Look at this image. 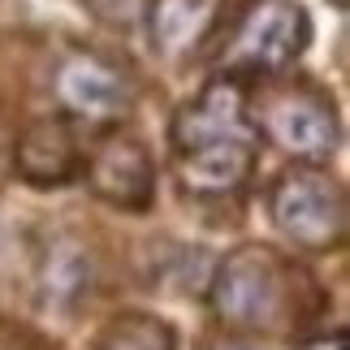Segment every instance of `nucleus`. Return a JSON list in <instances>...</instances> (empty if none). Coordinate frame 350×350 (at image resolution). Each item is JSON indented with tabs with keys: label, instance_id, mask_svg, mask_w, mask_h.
Listing matches in <instances>:
<instances>
[{
	"label": "nucleus",
	"instance_id": "1",
	"mask_svg": "<svg viewBox=\"0 0 350 350\" xmlns=\"http://www.w3.org/2000/svg\"><path fill=\"white\" fill-rule=\"evenodd\" d=\"M320 294L312 277L299 264H290L281 251L247 242L234 247L212 273L208 307L221 329L251 333V338H273V333L303 329L316 312Z\"/></svg>",
	"mask_w": 350,
	"mask_h": 350
},
{
	"label": "nucleus",
	"instance_id": "2",
	"mask_svg": "<svg viewBox=\"0 0 350 350\" xmlns=\"http://www.w3.org/2000/svg\"><path fill=\"white\" fill-rule=\"evenodd\" d=\"M312 22L299 0H242L234 22L221 31L217 74L230 78H277L303 57Z\"/></svg>",
	"mask_w": 350,
	"mask_h": 350
},
{
	"label": "nucleus",
	"instance_id": "3",
	"mask_svg": "<svg viewBox=\"0 0 350 350\" xmlns=\"http://www.w3.org/2000/svg\"><path fill=\"white\" fill-rule=\"evenodd\" d=\"M268 217L299 251H338L350 234L346 186L320 165H290L268 186Z\"/></svg>",
	"mask_w": 350,
	"mask_h": 350
},
{
	"label": "nucleus",
	"instance_id": "4",
	"mask_svg": "<svg viewBox=\"0 0 350 350\" xmlns=\"http://www.w3.org/2000/svg\"><path fill=\"white\" fill-rule=\"evenodd\" d=\"M251 121L277 152L294 156L299 165L333 160L338 139H342V126H338V113H333L329 96H320L316 87H303V83L268 91Z\"/></svg>",
	"mask_w": 350,
	"mask_h": 350
},
{
	"label": "nucleus",
	"instance_id": "5",
	"mask_svg": "<svg viewBox=\"0 0 350 350\" xmlns=\"http://www.w3.org/2000/svg\"><path fill=\"white\" fill-rule=\"evenodd\" d=\"M78 173L87 178V191L117 212H147L156 204V160L130 130H104L91 152H83Z\"/></svg>",
	"mask_w": 350,
	"mask_h": 350
},
{
	"label": "nucleus",
	"instance_id": "6",
	"mask_svg": "<svg viewBox=\"0 0 350 350\" xmlns=\"http://www.w3.org/2000/svg\"><path fill=\"white\" fill-rule=\"evenodd\" d=\"M52 96L61 104V117L87 121V126H109L130 113L134 87L121 65H113L100 52L74 48L65 52L57 74H52Z\"/></svg>",
	"mask_w": 350,
	"mask_h": 350
},
{
	"label": "nucleus",
	"instance_id": "7",
	"mask_svg": "<svg viewBox=\"0 0 350 350\" xmlns=\"http://www.w3.org/2000/svg\"><path fill=\"white\" fill-rule=\"evenodd\" d=\"M255 160H260V134H247V139H217V143L173 152V169H178V182L186 195L225 199L251 182Z\"/></svg>",
	"mask_w": 350,
	"mask_h": 350
},
{
	"label": "nucleus",
	"instance_id": "8",
	"mask_svg": "<svg viewBox=\"0 0 350 350\" xmlns=\"http://www.w3.org/2000/svg\"><path fill=\"white\" fill-rule=\"evenodd\" d=\"M78 165H83V143L70 117H35L13 143V173L39 191H57L74 182Z\"/></svg>",
	"mask_w": 350,
	"mask_h": 350
},
{
	"label": "nucleus",
	"instance_id": "9",
	"mask_svg": "<svg viewBox=\"0 0 350 350\" xmlns=\"http://www.w3.org/2000/svg\"><path fill=\"white\" fill-rule=\"evenodd\" d=\"M221 9H225L221 0H147L143 18H147L152 48L169 61L191 57L217 35Z\"/></svg>",
	"mask_w": 350,
	"mask_h": 350
},
{
	"label": "nucleus",
	"instance_id": "10",
	"mask_svg": "<svg viewBox=\"0 0 350 350\" xmlns=\"http://www.w3.org/2000/svg\"><path fill=\"white\" fill-rule=\"evenodd\" d=\"M91 350H178V333L152 312H121L96 333Z\"/></svg>",
	"mask_w": 350,
	"mask_h": 350
},
{
	"label": "nucleus",
	"instance_id": "11",
	"mask_svg": "<svg viewBox=\"0 0 350 350\" xmlns=\"http://www.w3.org/2000/svg\"><path fill=\"white\" fill-rule=\"evenodd\" d=\"M39 281H44V294L52 303H74L91 286V255L78 247V238H57Z\"/></svg>",
	"mask_w": 350,
	"mask_h": 350
},
{
	"label": "nucleus",
	"instance_id": "12",
	"mask_svg": "<svg viewBox=\"0 0 350 350\" xmlns=\"http://www.w3.org/2000/svg\"><path fill=\"white\" fill-rule=\"evenodd\" d=\"M83 5L96 13V18H104V22L126 26V22H139V18H143L147 0H83Z\"/></svg>",
	"mask_w": 350,
	"mask_h": 350
},
{
	"label": "nucleus",
	"instance_id": "13",
	"mask_svg": "<svg viewBox=\"0 0 350 350\" xmlns=\"http://www.w3.org/2000/svg\"><path fill=\"white\" fill-rule=\"evenodd\" d=\"M299 350H346V333H316Z\"/></svg>",
	"mask_w": 350,
	"mask_h": 350
},
{
	"label": "nucleus",
	"instance_id": "14",
	"mask_svg": "<svg viewBox=\"0 0 350 350\" xmlns=\"http://www.w3.org/2000/svg\"><path fill=\"white\" fill-rule=\"evenodd\" d=\"M0 350H31V346H22V342H18V333L0 325Z\"/></svg>",
	"mask_w": 350,
	"mask_h": 350
},
{
	"label": "nucleus",
	"instance_id": "15",
	"mask_svg": "<svg viewBox=\"0 0 350 350\" xmlns=\"http://www.w3.org/2000/svg\"><path fill=\"white\" fill-rule=\"evenodd\" d=\"M212 350H255V346H238V342H230V346H212Z\"/></svg>",
	"mask_w": 350,
	"mask_h": 350
}]
</instances>
